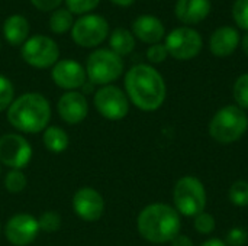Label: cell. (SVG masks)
<instances>
[{"label": "cell", "instance_id": "cell-12", "mask_svg": "<svg viewBox=\"0 0 248 246\" xmlns=\"http://www.w3.org/2000/svg\"><path fill=\"white\" fill-rule=\"evenodd\" d=\"M38 219L29 213H17L12 216L4 226V236L13 246L31 245L39 235Z\"/></svg>", "mask_w": 248, "mask_h": 246}, {"label": "cell", "instance_id": "cell-28", "mask_svg": "<svg viewBox=\"0 0 248 246\" xmlns=\"http://www.w3.org/2000/svg\"><path fill=\"white\" fill-rule=\"evenodd\" d=\"M232 19L240 29L248 32V0H235L234 1Z\"/></svg>", "mask_w": 248, "mask_h": 246}, {"label": "cell", "instance_id": "cell-22", "mask_svg": "<svg viewBox=\"0 0 248 246\" xmlns=\"http://www.w3.org/2000/svg\"><path fill=\"white\" fill-rule=\"evenodd\" d=\"M73 25H74L73 13L68 9L58 7L57 10L52 12L51 17H49V29L57 35H62V33L68 32L73 28Z\"/></svg>", "mask_w": 248, "mask_h": 246}, {"label": "cell", "instance_id": "cell-33", "mask_svg": "<svg viewBox=\"0 0 248 246\" xmlns=\"http://www.w3.org/2000/svg\"><path fill=\"white\" fill-rule=\"evenodd\" d=\"M31 3L41 12H54L60 7L62 0H31Z\"/></svg>", "mask_w": 248, "mask_h": 246}, {"label": "cell", "instance_id": "cell-18", "mask_svg": "<svg viewBox=\"0 0 248 246\" xmlns=\"http://www.w3.org/2000/svg\"><path fill=\"white\" fill-rule=\"evenodd\" d=\"M211 9V0H177L174 14L177 20L189 26L203 22L209 16Z\"/></svg>", "mask_w": 248, "mask_h": 246}, {"label": "cell", "instance_id": "cell-34", "mask_svg": "<svg viewBox=\"0 0 248 246\" xmlns=\"http://www.w3.org/2000/svg\"><path fill=\"white\" fill-rule=\"evenodd\" d=\"M170 244L171 246H195L193 241L187 235H182V233H179Z\"/></svg>", "mask_w": 248, "mask_h": 246}, {"label": "cell", "instance_id": "cell-38", "mask_svg": "<svg viewBox=\"0 0 248 246\" xmlns=\"http://www.w3.org/2000/svg\"><path fill=\"white\" fill-rule=\"evenodd\" d=\"M0 175H1V164H0Z\"/></svg>", "mask_w": 248, "mask_h": 246}, {"label": "cell", "instance_id": "cell-40", "mask_svg": "<svg viewBox=\"0 0 248 246\" xmlns=\"http://www.w3.org/2000/svg\"><path fill=\"white\" fill-rule=\"evenodd\" d=\"M0 233H1V226H0Z\"/></svg>", "mask_w": 248, "mask_h": 246}, {"label": "cell", "instance_id": "cell-30", "mask_svg": "<svg viewBox=\"0 0 248 246\" xmlns=\"http://www.w3.org/2000/svg\"><path fill=\"white\" fill-rule=\"evenodd\" d=\"M100 0H65L67 9L73 14H89V12L94 10L99 6Z\"/></svg>", "mask_w": 248, "mask_h": 246}, {"label": "cell", "instance_id": "cell-25", "mask_svg": "<svg viewBox=\"0 0 248 246\" xmlns=\"http://www.w3.org/2000/svg\"><path fill=\"white\" fill-rule=\"evenodd\" d=\"M232 94L238 107H241L243 110L248 109V72L241 74L235 80L232 87Z\"/></svg>", "mask_w": 248, "mask_h": 246}, {"label": "cell", "instance_id": "cell-5", "mask_svg": "<svg viewBox=\"0 0 248 246\" xmlns=\"http://www.w3.org/2000/svg\"><path fill=\"white\" fill-rule=\"evenodd\" d=\"M173 200L179 215L186 217L198 216L205 212L206 207V190L203 183L195 175L182 177L174 186Z\"/></svg>", "mask_w": 248, "mask_h": 246}, {"label": "cell", "instance_id": "cell-31", "mask_svg": "<svg viewBox=\"0 0 248 246\" xmlns=\"http://www.w3.org/2000/svg\"><path fill=\"white\" fill-rule=\"evenodd\" d=\"M167 57H169L167 48L161 42L150 45V48L147 49V59L151 64H161V62H164L167 59Z\"/></svg>", "mask_w": 248, "mask_h": 246}, {"label": "cell", "instance_id": "cell-7", "mask_svg": "<svg viewBox=\"0 0 248 246\" xmlns=\"http://www.w3.org/2000/svg\"><path fill=\"white\" fill-rule=\"evenodd\" d=\"M23 61L38 70L54 67L60 58V48L57 42L45 35H35L25 41L20 48Z\"/></svg>", "mask_w": 248, "mask_h": 246}, {"label": "cell", "instance_id": "cell-6", "mask_svg": "<svg viewBox=\"0 0 248 246\" xmlns=\"http://www.w3.org/2000/svg\"><path fill=\"white\" fill-rule=\"evenodd\" d=\"M87 80L94 86H109L124 72V59L110 49L100 48L93 51L86 61Z\"/></svg>", "mask_w": 248, "mask_h": 246}, {"label": "cell", "instance_id": "cell-19", "mask_svg": "<svg viewBox=\"0 0 248 246\" xmlns=\"http://www.w3.org/2000/svg\"><path fill=\"white\" fill-rule=\"evenodd\" d=\"M29 22L23 14H10L3 22V36L13 46L23 45L29 35Z\"/></svg>", "mask_w": 248, "mask_h": 246}, {"label": "cell", "instance_id": "cell-39", "mask_svg": "<svg viewBox=\"0 0 248 246\" xmlns=\"http://www.w3.org/2000/svg\"><path fill=\"white\" fill-rule=\"evenodd\" d=\"M0 49H1V42H0Z\"/></svg>", "mask_w": 248, "mask_h": 246}, {"label": "cell", "instance_id": "cell-15", "mask_svg": "<svg viewBox=\"0 0 248 246\" xmlns=\"http://www.w3.org/2000/svg\"><path fill=\"white\" fill-rule=\"evenodd\" d=\"M57 112L65 123L78 125L89 115V101L86 96L77 90L65 91L57 103Z\"/></svg>", "mask_w": 248, "mask_h": 246}, {"label": "cell", "instance_id": "cell-16", "mask_svg": "<svg viewBox=\"0 0 248 246\" xmlns=\"http://www.w3.org/2000/svg\"><path fill=\"white\" fill-rule=\"evenodd\" d=\"M241 42V35L237 28L234 26H219L217 28L209 39V49L212 55L225 58L235 52Z\"/></svg>", "mask_w": 248, "mask_h": 246}, {"label": "cell", "instance_id": "cell-14", "mask_svg": "<svg viewBox=\"0 0 248 246\" xmlns=\"http://www.w3.org/2000/svg\"><path fill=\"white\" fill-rule=\"evenodd\" d=\"M54 84L65 91H76L86 84V68L76 59H61L51 70Z\"/></svg>", "mask_w": 248, "mask_h": 246}, {"label": "cell", "instance_id": "cell-13", "mask_svg": "<svg viewBox=\"0 0 248 246\" xmlns=\"http://www.w3.org/2000/svg\"><path fill=\"white\" fill-rule=\"evenodd\" d=\"M73 210L84 222H97L105 213V199L93 187L78 188L71 200Z\"/></svg>", "mask_w": 248, "mask_h": 246}, {"label": "cell", "instance_id": "cell-20", "mask_svg": "<svg viewBox=\"0 0 248 246\" xmlns=\"http://www.w3.org/2000/svg\"><path fill=\"white\" fill-rule=\"evenodd\" d=\"M42 144L49 152L62 154L70 145V136L60 126H48L42 132Z\"/></svg>", "mask_w": 248, "mask_h": 246}, {"label": "cell", "instance_id": "cell-36", "mask_svg": "<svg viewBox=\"0 0 248 246\" xmlns=\"http://www.w3.org/2000/svg\"><path fill=\"white\" fill-rule=\"evenodd\" d=\"M110 1L116 6H121V7H129L131 4L135 3V0H110Z\"/></svg>", "mask_w": 248, "mask_h": 246}, {"label": "cell", "instance_id": "cell-27", "mask_svg": "<svg viewBox=\"0 0 248 246\" xmlns=\"http://www.w3.org/2000/svg\"><path fill=\"white\" fill-rule=\"evenodd\" d=\"M13 100H15L13 83L7 77L0 74V112L7 110Z\"/></svg>", "mask_w": 248, "mask_h": 246}, {"label": "cell", "instance_id": "cell-11", "mask_svg": "<svg viewBox=\"0 0 248 246\" xmlns=\"http://www.w3.org/2000/svg\"><path fill=\"white\" fill-rule=\"evenodd\" d=\"M32 146L29 141L19 133H6L0 136V164L10 170H23L32 159Z\"/></svg>", "mask_w": 248, "mask_h": 246}, {"label": "cell", "instance_id": "cell-29", "mask_svg": "<svg viewBox=\"0 0 248 246\" xmlns=\"http://www.w3.org/2000/svg\"><path fill=\"white\" fill-rule=\"evenodd\" d=\"M195 231L201 235H211L215 231L217 222L215 217L211 213L202 212L198 216H195V222H193Z\"/></svg>", "mask_w": 248, "mask_h": 246}, {"label": "cell", "instance_id": "cell-9", "mask_svg": "<svg viewBox=\"0 0 248 246\" xmlns=\"http://www.w3.org/2000/svg\"><path fill=\"white\" fill-rule=\"evenodd\" d=\"M93 103L99 115L112 122L122 120L129 113V99L126 93L113 84L100 87L94 93Z\"/></svg>", "mask_w": 248, "mask_h": 246}, {"label": "cell", "instance_id": "cell-35", "mask_svg": "<svg viewBox=\"0 0 248 246\" xmlns=\"http://www.w3.org/2000/svg\"><path fill=\"white\" fill-rule=\"evenodd\" d=\"M201 246H227V244L219 238H211V239L205 241Z\"/></svg>", "mask_w": 248, "mask_h": 246}, {"label": "cell", "instance_id": "cell-2", "mask_svg": "<svg viewBox=\"0 0 248 246\" xmlns=\"http://www.w3.org/2000/svg\"><path fill=\"white\" fill-rule=\"evenodd\" d=\"M7 122L22 133H39L51 120V104L41 93H25L16 97L6 110Z\"/></svg>", "mask_w": 248, "mask_h": 246}, {"label": "cell", "instance_id": "cell-4", "mask_svg": "<svg viewBox=\"0 0 248 246\" xmlns=\"http://www.w3.org/2000/svg\"><path fill=\"white\" fill-rule=\"evenodd\" d=\"M248 129V116L237 104L219 109L209 122V135L222 145H230L243 138Z\"/></svg>", "mask_w": 248, "mask_h": 246}, {"label": "cell", "instance_id": "cell-37", "mask_svg": "<svg viewBox=\"0 0 248 246\" xmlns=\"http://www.w3.org/2000/svg\"><path fill=\"white\" fill-rule=\"evenodd\" d=\"M241 48H243V51H244V54L248 57V32L244 33V36L241 38Z\"/></svg>", "mask_w": 248, "mask_h": 246}, {"label": "cell", "instance_id": "cell-8", "mask_svg": "<svg viewBox=\"0 0 248 246\" xmlns=\"http://www.w3.org/2000/svg\"><path fill=\"white\" fill-rule=\"evenodd\" d=\"M164 45L170 57L179 61H189L198 57L203 48L202 35L190 28V26H180L174 28L169 35L164 38Z\"/></svg>", "mask_w": 248, "mask_h": 246}, {"label": "cell", "instance_id": "cell-32", "mask_svg": "<svg viewBox=\"0 0 248 246\" xmlns=\"http://www.w3.org/2000/svg\"><path fill=\"white\" fill-rule=\"evenodd\" d=\"M224 242L227 246H244L248 242V232L244 228H232Z\"/></svg>", "mask_w": 248, "mask_h": 246}, {"label": "cell", "instance_id": "cell-21", "mask_svg": "<svg viewBox=\"0 0 248 246\" xmlns=\"http://www.w3.org/2000/svg\"><path fill=\"white\" fill-rule=\"evenodd\" d=\"M110 51L118 54L119 57L129 55L135 48V36L126 28H116L109 38Z\"/></svg>", "mask_w": 248, "mask_h": 246}, {"label": "cell", "instance_id": "cell-17", "mask_svg": "<svg viewBox=\"0 0 248 246\" xmlns=\"http://www.w3.org/2000/svg\"><path fill=\"white\" fill-rule=\"evenodd\" d=\"M134 36L144 43L154 45L166 38V28L163 22L154 14H141L132 22Z\"/></svg>", "mask_w": 248, "mask_h": 246}, {"label": "cell", "instance_id": "cell-3", "mask_svg": "<svg viewBox=\"0 0 248 246\" xmlns=\"http://www.w3.org/2000/svg\"><path fill=\"white\" fill-rule=\"evenodd\" d=\"M138 233L151 244L171 242L182 229L180 215L166 203L145 206L137 217Z\"/></svg>", "mask_w": 248, "mask_h": 246}, {"label": "cell", "instance_id": "cell-26", "mask_svg": "<svg viewBox=\"0 0 248 246\" xmlns=\"http://www.w3.org/2000/svg\"><path fill=\"white\" fill-rule=\"evenodd\" d=\"M39 231L45 233H54L61 228V216L57 212L46 210L38 217Z\"/></svg>", "mask_w": 248, "mask_h": 246}, {"label": "cell", "instance_id": "cell-10", "mask_svg": "<svg viewBox=\"0 0 248 246\" xmlns=\"http://www.w3.org/2000/svg\"><path fill=\"white\" fill-rule=\"evenodd\" d=\"M109 35L108 20L94 13H89L77 19L71 28L73 41L83 48L99 46Z\"/></svg>", "mask_w": 248, "mask_h": 246}, {"label": "cell", "instance_id": "cell-24", "mask_svg": "<svg viewBox=\"0 0 248 246\" xmlns=\"http://www.w3.org/2000/svg\"><path fill=\"white\" fill-rule=\"evenodd\" d=\"M230 202L237 207H248V181L238 180L232 183L228 191Z\"/></svg>", "mask_w": 248, "mask_h": 246}, {"label": "cell", "instance_id": "cell-23", "mask_svg": "<svg viewBox=\"0 0 248 246\" xmlns=\"http://www.w3.org/2000/svg\"><path fill=\"white\" fill-rule=\"evenodd\" d=\"M4 188L12 193V194H17L22 193L26 186H28V178L23 174L22 170H10L6 175H4Z\"/></svg>", "mask_w": 248, "mask_h": 246}, {"label": "cell", "instance_id": "cell-1", "mask_svg": "<svg viewBox=\"0 0 248 246\" xmlns=\"http://www.w3.org/2000/svg\"><path fill=\"white\" fill-rule=\"evenodd\" d=\"M125 93L142 112H155L166 101L167 87L163 75L148 64H137L125 74Z\"/></svg>", "mask_w": 248, "mask_h": 246}]
</instances>
